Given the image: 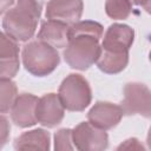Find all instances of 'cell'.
<instances>
[{"label":"cell","instance_id":"cell-12","mask_svg":"<svg viewBox=\"0 0 151 151\" xmlns=\"http://www.w3.org/2000/svg\"><path fill=\"white\" fill-rule=\"evenodd\" d=\"M19 46L0 31V78H13L19 72Z\"/></svg>","mask_w":151,"mask_h":151},{"label":"cell","instance_id":"cell-15","mask_svg":"<svg viewBox=\"0 0 151 151\" xmlns=\"http://www.w3.org/2000/svg\"><path fill=\"white\" fill-rule=\"evenodd\" d=\"M96 64L101 72L106 74H117L127 66L129 52H114L100 48Z\"/></svg>","mask_w":151,"mask_h":151},{"label":"cell","instance_id":"cell-18","mask_svg":"<svg viewBox=\"0 0 151 151\" xmlns=\"http://www.w3.org/2000/svg\"><path fill=\"white\" fill-rule=\"evenodd\" d=\"M72 130L60 129L54 133V150H73Z\"/></svg>","mask_w":151,"mask_h":151},{"label":"cell","instance_id":"cell-22","mask_svg":"<svg viewBox=\"0 0 151 151\" xmlns=\"http://www.w3.org/2000/svg\"><path fill=\"white\" fill-rule=\"evenodd\" d=\"M131 2H133L134 5H138V6H142L146 9V12L150 11V0H130Z\"/></svg>","mask_w":151,"mask_h":151},{"label":"cell","instance_id":"cell-1","mask_svg":"<svg viewBox=\"0 0 151 151\" xmlns=\"http://www.w3.org/2000/svg\"><path fill=\"white\" fill-rule=\"evenodd\" d=\"M103 32V25L92 20H79L70 25L68 42L64 51L66 64L79 71H85L96 64L100 53L99 40Z\"/></svg>","mask_w":151,"mask_h":151},{"label":"cell","instance_id":"cell-4","mask_svg":"<svg viewBox=\"0 0 151 151\" xmlns=\"http://www.w3.org/2000/svg\"><path fill=\"white\" fill-rule=\"evenodd\" d=\"M58 97L67 111L81 112L92 100V91L88 81L77 73L68 74L60 84Z\"/></svg>","mask_w":151,"mask_h":151},{"label":"cell","instance_id":"cell-8","mask_svg":"<svg viewBox=\"0 0 151 151\" xmlns=\"http://www.w3.org/2000/svg\"><path fill=\"white\" fill-rule=\"evenodd\" d=\"M83 0H50L46 6V19L72 25L83 15Z\"/></svg>","mask_w":151,"mask_h":151},{"label":"cell","instance_id":"cell-2","mask_svg":"<svg viewBox=\"0 0 151 151\" xmlns=\"http://www.w3.org/2000/svg\"><path fill=\"white\" fill-rule=\"evenodd\" d=\"M42 11V0H17L2 19L5 33L15 41L29 40L38 27Z\"/></svg>","mask_w":151,"mask_h":151},{"label":"cell","instance_id":"cell-20","mask_svg":"<svg viewBox=\"0 0 151 151\" xmlns=\"http://www.w3.org/2000/svg\"><path fill=\"white\" fill-rule=\"evenodd\" d=\"M123 149H125V150H131V149L132 150H144L143 145L136 138H130L117 147V150H123Z\"/></svg>","mask_w":151,"mask_h":151},{"label":"cell","instance_id":"cell-6","mask_svg":"<svg viewBox=\"0 0 151 151\" xmlns=\"http://www.w3.org/2000/svg\"><path fill=\"white\" fill-rule=\"evenodd\" d=\"M72 143L80 151H103L109 146V136L90 122H81L72 130Z\"/></svg>","mask_w":151,"mask_h":151},{"label":"cell","instance_id":"cell-19","mask_svg":"<svg viewBox=\"0 0 151 151\" xmlns=\"http://www.w3.org/2000/svg\"><path fill=\"white\" fill-rule=\"evenodd\" d=\"M9 132H11V125L8 119L2 114H0V149L7 144L9 139Z\"/></svg>","mask_w":151,"mask_h":151},{"label":"cell","instance_id":"cell-9","mask_svg":"<svg viewBox=\"0 0 151 151\" xmlns=\"http://www.w3.org/2000/svg\"><path fill=\"white\" fill-rule=\"evenodd\" d=\"M123 118V110L119 105L109 101H97L87 113L88 122L101 130H111Z\"/></svg>","mask_w":151,"mask_h":151},{"label":"cell","instance_id":"cell-13","mask_svg":"<svg viewBox=\"0 0 151 151\" xmlns=\"http://www.w3.org/2000/svg\"><path fill=\"white\" fill-rule=\"evenodd\" d=\"M68 29L70 25L47 19L41 22L38 32V40L44 41L54 48L66 47L68 42Z\"/></svg>","mask_w":151,"mask_h":151},{"label":"cell","instance_id":"cell-21","mask_svg":"<svg viewBox=\"0 0 151 151\" xmlns=\"http://www.w3.org/2000/svg\"><path fill=\"white\" fill-rule=\"evenodd\" d=\"M15 0H0V15L6 13L14 4Z\"/></svg>","mask_w":151,"mask_h":151},{"label":"cell","instance_id":"cell-17","mask_svg":"<svg viewBox=\"0 0 151 151\" xmlns=\"http://www.w3.org/2000/svg\"><path fill=\"white\" fill-rule=\"evenodd\" d=\"M105 12L109 18L114 20L127 19L132 12V2L130 0H106Z\"/></svg>","mask_w":151,"mask_h":151},{"label":"cell","instance_id":"cell-3","mask_svg":"<svg viewBox=\"0 0 151 151\" xmlns=\"http://www.w3.org/2000/svg\"><path fill=\"white\" fill-rule=\"evenodd\" d=\"M21 57L26 71L34 77L51 74L60 63V55L57 48L40 40L26 44L22 48Z\"/></svg>","mask_w":151,"mask_h":151},{"label":"cell","instance_id":"cell-7","mask_svg":"<svg viewBox=\"0 0 151 151\" xmlns=\"http://www.w3.org/2000/svg\"><path fill=\"white\" fill-rule=\"evenodd\" d=\"M65 116V109L55 93L44 94L38 99L35 106L37 123L45 127H54L61 123Z\"/></svg>","mask_w":151,"mask_h":151},{"label":"cell","instance_id":"cell-16","mask_svg":"<svg viewBox=\"0 0 151 151\" xmlns=\"http://www.w3.org/2000/svg\"><path fill=\"white\" fill-rule=\"evenodd\" d=\"M18 96V88L11 78H0V113H7Z\"/></svg>","mask_w":151,"mask_h":151},{"label":"cell","instance_id":"cell-14","mask_svg":"<svg viewBox=\"0 0 151 151\" xmlns=\"http://www.w3.org/2000/svg\"><path fill=\"white\" fill-rule=\"evenodd\" d=\"M17 150H50V133L44 129H34L24 132L14 140Z\"/></svg>","mask_w":151,"mask_h":151},{"label":"cell","instance_id":"cell-11","mask_svg":"<svg viewBox=\"0 0 151 151\" xmlns=\"http://www.w3.org/2000/svg\"><path fill=\"white\" fill-rule=\"evenodd\" d=\"M38 99L37 96L31 93H21L17 96L11 107V118L17 126L31 127L37 124L35 106Z\"/></svg>","mask_w":151,"mask_h":151},{"label":"cell","instance_id":"cell-5","mask_svg":"<svg viewBox=\"0 0 151 151\" xmlns=\"http://www.w3.org/2000/svg\"><path fill=\"white\" fill-rule=\"evenodd\" d=\"M123 114H142L150 118L151 93L146 85L142 83H129L124 86V99L119 105Z\"/></svg>","mask_w":151,"mask_h":151},{"label":"cell","instance_id":"cell-10","mask_svg":"<svg viewBox=\"0 0 151 151\" xmlns=\"http://www.w3.org/2000/svg\"><path fill=\"white\" fill-rule=\"evenodd\" d=\"M133 40V28L125 24H112L104 34L100 48L114 52H129Z\"/></svg>","mask_w":151,"mask_h":151}]
</instances>
